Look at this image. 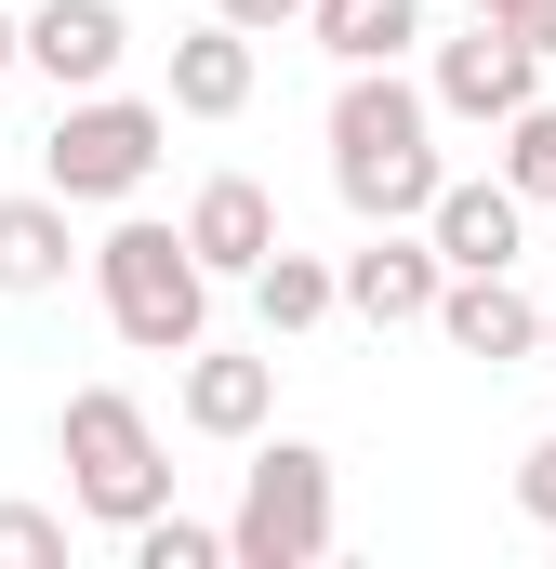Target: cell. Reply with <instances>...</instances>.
Segmentation results:
<instances>
[{"label": "cell", "mask_w": 556, "mask_h": 569, "mask_svg": "<svg viewBox=\"0 0 556 569\" xmlns=\"http://www.w3.org/2000/svg\"><path fill=\"white\" fill-rule=\"evenodd\" d=\"M67 557V517L53 503H0V569H53Z\"/></svg>", "instance_id": "19"}, {"label": "cell", "mask_w": 556, "mask_h": 569, "mask_svg": "<svg viewBox=\"0 0 556 569\" xmlns=\"http://www.w3.org/2000/svg\"><path fill=\"white\" fill-rule=\"evenodd\" d=\"M120 53H133V13H120V0H40V13H27V67H40L53 93H107Z\"/></svg>", "instance_id": "10"}, {"label": "cell", "mask_w": 556, "mask_h": 569, "mask_svg": "<svg viewBox=\"0 0 556 569\" xmlns=\"http://www.w3.org/2000/svg\"><path fill=\"white\" fill-rule=\"evenodd\" d=\"M544 371H556V305H544Z\"/></svg>", "instance_id": "24"}, {"label": "cell", "mask_w": 556, "mask_h": 569, "mask_svg": "<svg viewBox=\"0 0 556 569\" xmlns=\"http://www.w3.org/2000/svg\"><path fill=\"white\" fill-rule=\"evenodd\" d=\"M252 27H226V13H199L186 40H172V120H239L252 107Z\"/></svg>", "instance_id": "14"}, {"label": "cell", "mask_w": 556, "mask_h": 569, "mask_svg": "<svg viewBox=\"0 0 556 569\" xmlns=\"http://www.w3.org/2000/svg\"><path fill=\"white\" fill-rule=\"evenodd\" d=\"M490 146H504V186H517V199H556V107H544V93H530Z\"/></svg>", "instance_id": "18"}, {"label": "cell", "mask_w": 556, "mask_h": 569, "mask_svg": "<svg viewBox=\"0 0 556 569\" xmlns=\"http://www.w3.org/2000/svg\"><path fill=\"white\" fill-rule=\"evenodd\" d=\"M305 40H318L331 67H398V53L424 40V0H318Z\"/></svg>", "instance_id": "15"}, {"label": "cell", "mask_w": 556, "mask_h": 569, "mask_svg": "<svg viewBox=\"0 0 556 569\" xmlns=\"http://www.w3.org/2000/svg\"><path fill=\"white\" fill-rule=\"evenodd\" d=\"M437 331H450V358H490V371L544 358V305L517 291V266H464V279L437 291Z\"/></svg>", "instance_id": "9"}, {"label": "cell", "mask_w": 556, "mask_h": 569, "mask_svg": "<svg viewBox=\"0 0 556 569\" xmlns=\"http://www.w3.org/2000/svg\"><path fill=\"white\" fill-rule=\"evenodd\" d=\"M13 67H27V13H0V80H13Z\"/></svg>", "instance_id": "23"}, {"label": "cell", "mask_w": 556, "mask_h": 569, "mask_svg": "<svg viewBox=\"0 0 556 569\" xmlns=\"http://www.w3.org/2000/svg\"><path fill=\"white\" fill-rule=\"evenodd\" d=\"M53 450H67V503H80L93 530H120V543L172 503L159 425H146V398H120V385H80V398H67V425H53Z\"/></svg>", "instance_id": "4"}, {"label": "cell", "mask_w": 556, "mask_h": 569, "mask_svg": "<svg viewBox=\"0 0 556 569\" xmlns=\"http://www.w3.org/2000/svg\"><path fill=\"white\" fill-rule=\"evenodd\" d=\"M437 186H450V159H437V93L398 80V67H345V93H331V199H345L358 226H424Z\"/></svg>", "instance_id": "1"}, {"label": "cell", "mask_w": 556, "mask_h": 569, "mask_svg": "<svg viewBox=\"0 0 556 569\" xmlns=\"http://www.w3.org/2000/svg\"><path fill=\"white\" fill-rule=\"evenodd\" d=\"M67 266H93V252H80V199H53V186H13V199H0V305H27V291H67Z\"/></svg>", "instance_id": "11"}, {"label": "cell", "mask_w": 556, "mask_h": 569, "mask_svg": "<svg viewBox=\"0 0 556 569\" xmlns=\"http://www.w3.org/2000/svg\"><path fill=\"white\" fill-rule=\"evenodd\" d=\"M424 93H437V120H464V133H504L530 93H544V53L504 27V13H477L464 40H437V67H424Z\"/></svg>", "instance_id": "6"}, {"label": "cell", "mask_w": 556, "mask_h": 569, "mask_svg": "<svg viewBox=\"0 0 556 569\" xmlns=\"http://www.w3.org/2000/svg\"><path fill=\"white\" fill-rule=\"evenodd\" d=\"M331 305H345V266H318V252H291V239H278L266 266H252V318H266V345H291V331H318Z\"/></svg>", "instance_id": "16"}, {"label": "cell", "mask_w": 556, "mask_h": 569, "mask_svg": "<svg viewBox=\"0 0 556 569\" xmlns=\"http://www.w3.org/2000/svg\"><path fill=\"white\" fill-rule=\"evenodd\" d=\"M477 13H504V27H517V40L556 67V0H477Z\"/></svg>", "instance_id": "21"}, {"label": "cell", "mask_w": 556, "mask_h": 569, "mask_svg": "<svg viewBox=\"0 0 556 569\" xmlns=\"http://www.w3.org/2000/svg\"><path fill=\"white\" fill-rule=\"evenodd\" d=\"M517 517L556 530V437H530V463H517Z\"/></svg>", "instance_id": "20"}, {"label": "cell", "mask_w": 556, "mask_h": 569, "mask_svg": "<svg viewBox=\"0 0 556 569\" xmlns=\"http://www.w3.org/2000/svg\"><path fill=\"white\" fill-rule=\"evenodd\" d=\"M424 239L450 252V279H464V266H517V239H530V199H517L504 172H450V186H437V212H424Z\"/></svg>", "instance_id": "12"}, {"label": "cell", "mask_w": 556, "mask_h": 569, "mask_svg": "<svg viewBox=\"0 0 556 569\" xmlns=\"http://www.w3.org/2000/svg\"><path fill=\"white\" fill-rule=\"evenodd\" d=\"M212 13H226V27H252V40H266V27H305V13H318V0H212Z\"/></svg>", "instance_id": "22"}, {"label": "cell", "mask_w": 556, "mask_h": 569, "mask_svg": "<svg viewBox=\"0 0 556 569\" xmlns=\"http://www.w3.org/2000/svg\"><path fill=\"white\" fill-rule=\"evenodd\" d=\"M186 239H199V266H212V279L252 291V266L278 252V199L252 186V172H212V186L186 199Z\"/></svg>", "instance_id": "13"}, {"label": "cell", "mask_w": 556, "mask_h": 569, "mask_svg": "<svg viewBox=\"0 0 556 569\" xmlns=\"http://www.w3.org/2000/svg\"><path fill=\"white\" fill-rule=\"evenodd\" d=\"M159 146H172V93L146 107V93H67L53 107V133H40V186L53 199H80V212H133L146 172H159Z\"/></svg>", "instance_id": "3"}, {"label": "cell", "mask_w": 556, "mask_h": 569, "mask_svg": "<svg viewBox=\"0 0 556 569\" xmlns=\"http://www.w3.org/2000/svg\"><path fill=\"white\" fill-rule=\"evenodd\" d=\"M331 530H345L331 450H305V437H252V477H239V517H226L239 569H318V557H331Z\"/></svg>", "instance_id": "5"}, {"label": "cell", "mask_w": 556, "mask_h": 569, "mask_svg": "<svg viewBox=\"0 0 556 569\" xmlns=\"http://www.w3.org/2000/svg\"><path fill=\"white\" fill-rule=\"evenodd\" d=\"M437 291H450V252H437L424 226H371V239L345 252V305H358L371 331H424Z\"/></svg>", "instance_id": "7"}, {"label": "cell", "mask_w": 556, "mask_h": 569, "mask_svg": "<svg viewBox=\"0 0 556 569\" xmlns=\"http://www.w3.org/2000/svg\"><path fill=\"white\" fill-rule=\"evenodd\" d=\"M133 569H239V543L212 530V517H186V503H159L133 530Z\"/></svg>", "instance_id": "17"}, {"label": "cell", "mask_w": 556, "mask_h": 569, "mask_svg": "<svg viewBox=\"0 0 556 569\" xmlns=\"http://www.w3.org/2000/svg\"><path fill=\"white\" fill-rule=\"evenodd\" d=\"M93 305H107V331L146 345V358L212 345V266H199V239L159 226V212H120V226L93 239Z\"/></svg>", "instance_id": "2"}, {"label": "cell", "mask_w": 556, "mask_h": 569, "mask_svg": "<svg viewBox=\"0 0 556 569\" xmlns=\"http://www.w3.org/2000/svg\"><path fill=\"white\" fill-rule=\"evenodd\" d=\"M172 411H186V437H226V450H252V437L278 425V358H252V345H186V385H172Z\"/></svg>", "instance_id": "8"}]
</instances>
